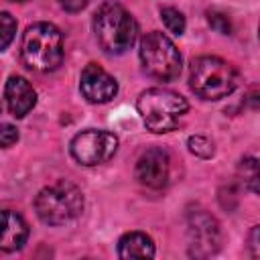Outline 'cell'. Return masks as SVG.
<instances>
[{
    "label": "cell",
    "mask_w": 260,
    "mask_h": 260,
    "mask_svg": "<svg viewBox=\"0 0 260 260\" xmlns=\"http://www.w3.org/2000/svg\"><path fill=\"white\" fill-rule=\"evenodd\" d=\"M187 144H189V150L199 158H211L213 156V144L205 136H191Z\"/></svg>",
    "instance_id": "cell-16"
},
{
    "label": "cell",
    "mask_w": 260,
    "mask_h": 260,
    "mask_svg": "<svg viewBox=\"0 0 260 260\" xmlns=\"http://www.w3.org/2000/svg\"><path fill=\"white\" fill-rule=\"evenodd\" d=\"M63 35L51 22L30 24L20 41V57L24 65L39 73L55 71L63 63Z\"/></svg>",
    "instance_id": "cell-2"
},
{
    "label": "cell",
    "mask_w": 260,
    "mask_h": 260,
    "mask_svg": "<svg viewBox=\"0 0 260 260\" xmlns=\"http://www.w3.org/2000/svg\"><path fill=\"white\" fill-rule=\"evenodd\" d=\"M35 211L41 221L49 225H63L83 211V195L77 185L69 181H57L39 191L35 199Z\"/></svg>",
    "instance_id": "cell-5"
},
{
    "label": "cell",
    "mask_w": 260,
    "mask_h": 260,
    "mask_svg": "<svg viewBox=\"0 0 260 260\" xmlns=\"http://www.w3.org/2000/svg\"><path fill=\"white\" fill-rule=\"evenodd\" d=\"M4 100H6L8 112L14 118H24L35 108V104H37V91L32 89L28 79H24L20 75H12L6 81Z\"/></svg>",
    "instance_id": "cell-11"
},
{
    "label": "cell",
    "mask_w": 260,
    "mask_h": 260,
    "mask_svg": "<svg viewBox=\"0 0 260 260\" xmlns=\"http://www.w3.org/2000/svg\"><path fill=\"white\" fill-rule=\"evenodd\" d=\"M256 236H258V225L252 230V244H250V246L254 248V250H252V256H254V258L258 256V244H256Z\"/></svg>",
    "instance_id": "cell-21"
},
{
    "label": "cell",
    "mask_w": 260,
    "mask_h": 260,
    "mask_svg": "<svg viewBox=\"0 0 260 260\" xmlns=\"http://www.w3.org/2000/svg\"><path fill=\"white\" fill-rule=\"evenodd\" d=\"M156 254L154 242L150 236L142 232H128L118 242V256L120 258H152Z\"/></svg>",
    "instance_id": "cell-13"
},
{
    "label": "cell",
    "mask_w": 260,
    "mask_h": 260,
    "mask_svg": "<svg viewBox=\"0 0 260 260\" xmlns=\"http://www.w3.org/2000/svg\"><path fill=\"white\" fill-rule=\"evenodd\" d=\"M16 2H26V0H16Z\"/></svg>",
    "instance_id": "cell-22"
},
{
    "label": "cell",
    "mask_w": 260,
    "mask_h": 260,
    "mask_svg": "<svg viewBox=\"0 0 260 260\" xmlns=\"http://www.w3.org/2000/svg\"><path fill=\"white\" fill-rule=\"evenodd\" d=\"M93 35L108 55L126 53L138 39V22L118 2H104L93 14Z\"/></svg>",
    "instance_id": "cell-1"
},
{
    "label": "cell",
    "mask_w": 260,
    "mask_h": 260,
    "mask_svg": "<svg viewBox=\"0 0 260 260\" xmlns=\"http://www.w3.org/2000/svg\"><path fill=\"white\" fill-rule=\"evenodd\" d=\"M236 67L215 55H201L189 65V85L203 100H221L238 87Z\"/></svg>",
    "instance_id": "cell-3"
},
{
    "label": "cell",
    "mask_w": 260,
    "mask_h": 260,
    "mask_svg": "<svg viewBox=\"0 0 260 260\" xmlns=\"http://www.w3.org/2000/svg\"><path fill=\"white\" fill-rule=\"evenodd\" d=\"M28 238V225L16 211H0V250L14 252L24 246Z\"/></svg>",
    "instance_id": "cell-12"
},
{
    "label": "cell",
    "mask_w": 260,
    "mask_h": 260,
    "mask_svg": "<svg viewBox=\"0 0 260 260\" xmlns=\"http://www.w3.org/2000/svg\"><path fill=\"white\" fill-rule=\"evenodd\" d=\"M79 89L81 95L91 104H106L116 98L118 93V81L100 65L89 63L83 67L79 77Z\"/></svg>",
    "instance_id": "cell-9"
},
{
    "label": "cell",
    "mask_w": 260,
    "mask_h": 260,
    "mask_svg": "<svg viewBox=\"0 0 260 260\" xmlns=\"http://www.w3.org/2000/svg\"><path fill=\"white\" fill-rule=\"evenodd\" d=\"M187 108H189L187 100L181 93L167 89V87L144 89L136 100V110L144 126L156 134L171 132L179 124Z\"/></svg>",
    "instance_id": "cell-4"
},
{
    "label": "cell",
    "mask_w": 260,
    "mask_h": 260,
    "mask_svg": "<svg viewBox=\"0 0 260 260\" xmlns=\"http://www.w3.org/2000/svg\"><path fill=\"white\" fill-rule=\"evenodd\" d=\"M160 18H162V24L167 26L169 32H173L177 37L185 32L187 22H185V16H183L181 10H177L173 6H165V8H160Z\"/></svg>",
    "instance_id": "cell-14"
},
{
    "label": "cell",
    "mask_w": 260,
    "mask_h": 260,
    "mask_svg": "<svg viewBox=\"0 0 260 260\" xmlns=\"http://www.w3.org/2000/svg\"><path fill=\"white\" fill-rule=\"evenodd\" d=\"M242 171H244V181H246L248 189L252 193H256L258 191V187H256V183H258V162H256V158H252V156L244 158L242 160Z\"/></svg>",
    "instance_id": "cell-17"
},
{
    "label": "cell",
    "mask_w": 260,
    "mask_h": 260,
    "mask_svg": "<svg viewBox=\"0 0 260 260\" xmlns=\"http://www.w3.org/2000/svg\"><path fill=\"white\" fill-rule=\"evenodd\" d=\"M18 140V130L12 124H0V148H8Z\"/></svg>",
    "instance_id": "cell-19"
},
{
    "label": "cell",
    "mask_w": 260,
    "mask_h": 260,
    "mask_svg": "<svg viewBox=\"0 0 260 260\" xmlns=\"http://www.w3.org/2000/svg\"><path fill=\"white\" fill-rule=\"evenodd\" d=\"M71 156L83 167H95L114 156L118 150V136L108 130H83L71 140Z\"/></svg>",
    "instance_id": "cell-7"
},
{
    "label": "cell",
    "mask_w": 260,
    "mask_h": 260,
    "mask_svg": "<svg viewBox=\"0 0 260 260\" xmlns=\"http://www.w3.org/2000/svg\"><path fill=\"white\" fill-rule=\"evenodd\" d=\"M57 2H59V6H61L65 12L75 14V12H81L91 0H57Z\"/></svg>",
    "instance_id": "cell-20"
},
{
    "label": "cell",
    "mask_w": 260,
    "mask_h": 260,
    "mask_svg": "<svg viewBox=\"0 0 260 260\" xmlns=\"http://www.w3.org/2000/svg\"><path fill=\"white\" fill-rule=\"evenodd\" d=\"M16 35V20L10 12H0V51H4Z\"/></svg>",
    "instance_id": "cell-15"
},
{
    "label": "cell",
    "mask_w": 260,
    "mask_h": 260,
    "mask_svg": "<svg viewBox=\"0 0 260 260\" xmlns=\"http://www.w3.org/2000/svg\"><path fill=\"white\" fill-rule=\"evenodd\" d=\"M136 179L148 189H162L171 181V154L165 148H148L136 160Z\"/></svg>",
    "instance_id": "cell-8"
},
{
    "label": "cell",
    "mask_w": 260,
    "mask_h": 260,
    "mask_svg": "<svg viewBox=\"0 0 260 260\" xmlns=\"http://www.w3.org/2000/svg\"><path fill=\"white\" fill-rule=\"evenodd\" d=\"M207 22H209V26H211L213 30H217V32H221V35H230V32H232V22H230V18H228L225 14H221V12H217V10H209V12H207Z\"/></svg>",
    "instance_id": "cell-18"
},
{
    "label": "cell",
    "mask_w": 260,
    "mask_h": 260,
    "mask_svg": "<svg viewBox=\"0 0 260 260\" xmlns=\"http://www.w3.org/2000/svg\"><path fill=\"white\" fill-rule=\"evenodd\" d=\"M138 55L144 73L156 81L167 83L177 79L181 73V53L165 32H146L140 41Z\"/></svg>",
    "instance_id": "cell-6"
},
{
    "label": "cell",
    "mask_w": 260,
    "mask_h": 260,
    "mask_svg": "<svg viewBox=\"0 0 260 260\" xmlns=\"http://www.w3.org/2000/svg\"><path fill=\"white\" fill-rule=\"evenodd\" d=\"M189 236L193 240L191 246H195L193 254H197V256L213 254L219 246L217 221L211 215H207L205 211H195L189 215Z\"/></svg>",
    "instance_id": "cell-10"
}]
</instances>
